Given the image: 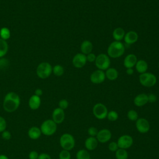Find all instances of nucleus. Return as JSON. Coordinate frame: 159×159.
Listing matches in <instances>:
<instances>
[{"label": "nucleus", "instance_id": "37998d69", "mask_svg": "<svg viewBox=\"0 0 159 159\" xmlns=\"http://www.w3.org/2000/svg\"><path fill=\"white\" fill-rule=\"evenodd\" d=\"M42 94H43V91L40 88H37L35 90V93H34L35 95L40 97L42 95Z\"/></svg>", "mask_w": 159, "mask_h": 159}, {"label": "nucleus", "instance_id": "ea45409f", "mask_svg": "<svg viewBox=\"0 0 159 159\" xmlns=\"http://www.w3.org/2000/svg\"><path fill=\"white\" fill-rule=\"evenodd\" d=\"M9 65V61L7 59L0 58V69L7 67Z\"/></svg>", "mask_w": 159, "mask_h": 159}, {"label": "nucleus", "instance_id": "4468645a", "mask_svg": "<svg viewBox=\"0 0 159 159\" xmlns=\"http://www.w3.org/2000/svg\"><path fill=\"white\" fill-rule=\"evenodd\" d=\"M52 116V120L57 124H60L63 122L65 117L64 110L60 109V107H57L53 111Z\"/></svg>", "mask_w": 159, "mask_h": 159}, {"label": "nucleus", "instance_id": "a878e982", "mask_svg": "<svg viewBox=\"0 0 159 159\" xmlns=\"http://www.w3.org/2000/svg\"><path fill=\"white\" fill-rule=\"evenodd\" d=\"M76 159H91L90 154L87 150L81 149L76 152Z\"/></svg>", "mask_w": 159, "mask_h": 159}, {"label": "nucleus", "instance_id": "aec40b11", "mask_svg": "<svg viewBox=\"0 0 159 159\" xmlns=\"http://www.w3.org/2000/svg\"><path fill=\"white\" fill-rule=\"evenodd\" d=\"M27 134L30 139L32 140H37L41 136L42 132L39 127L34 126L29 129Z\"/></svg>", "mask_w": 159, "mask_h": 159}, {"label": "nucleus", "instance_id": "c85d7f7f", "mask_svg": "<svg viewBox=\"0 0 159 159\" xmlns=\"http://www.w3.org/2000/svg\"><path fill=\"white\" fill-rule=\"evenodd\" d=\"M52 73L57 76H61L64 73V68L60 65H56L52 67Z\"/></svg>", "mask_w": 159, "mask_h": 159}, {"label": "nucleus", "instance_id": "7ed1b4c3", "mask_svg": "<svg viewBox=\"0 0 159 159\" xmlns=\"http://www.w3.org/2000/svg\"><path fill=\"white\" fill-rule=\"evenodd\" d=\"M40 129L42 134L51 136L56 132L57 124L52 119H47L42 123Z\"/></svg>", "mask_w": 159, "mask_h": 159}, {"label": "nucleus", "instance_id": "2f4dec72", "mask_svg": "<svg viewBox=\"0 0 159 159\" xmlns=\"http://www.w3.org/2000/svg\"><path fill=\"white\" fill-rule=\"evenodd\" d=\"M59 159H71V154L70 151L66 150H62L58 155Z\"/></svg>", "mask_w": 159, "mask_h": 159}, {"label": "nucleus", "instance_id": "6e6552de", "mask_svg": "<svg viewBox=\"0 0 159 159\" xmlns=\"http://www.w3.org/2000/svg\"><path fill=\"white\" fill-rule=\"evenodd\" d=\"M107 107L102 103H97L93 107V113L98 119L102 120L105 119L107 117Z\"/></svg>", "mask_w": 159, "mask_h": 159}, {"label": "nucleus", "instance_id": "e433bc0d", "mask_svg": "<svg viewBox=\"0 0 159 159\" xmlns=\"http://www.w3.org/2000/svg\"><path fill=\"white\" fill-rule=\"evenodd\" d=\"M1 137L4 140H9L11 138V134L9 131L5 130L2 132H1Z\"/></svg>", "mask_w": 159, "mask_h": 159}, {"label": "nucleus", "instance_id": "58836bf2", "mask_svg": "<svg viewBox=\"0 0 159 159\" xmlns=\"http://www.w3.org/2000/svg\"><path fill=\"white\" fill-rule=\"evenodd\" d=\"M147 96H148V102L153 103V102H156L157 98L155 94H154L153 93H150V94H148Z\"/></svg>", "mask_w": 159, "mask_h": 159}, {"label": "nucleus", "instance_id": "423d86ee", "mask_svg": "<svg viewBox=\"0 0 159 159\" xmlns=\"http://www.w3.org/2000/svg\"><path fill=\"white\" fill-rule=\"evenodd\" d=\"M140 83L145 87H152L157 83V77L151 73L145 72L139 76Z\"/></svg>", "mask_w": 159, "mask_h": 159}, {"label": "nucleus", "instance_id": "c9c22d12", "mask_svg": "<svg viewBox=\"0 0 159 159\" xmlns=\"http://www.w3.org/2000/svg\"><path fill=\"white\" fill-rule=\"evenodd\" d=\"M118 148H119L118 145H117V142H111L108 145V149L111 152H115Z\"/></svg>", "mask_w": 159, "mask_h": 159}, {"label": "nucleus", "instance_id": "49530a36", "mask_svg": "<svg viewBox=\"0 0 159 159\" xmlns=\"http://www.w3.org/2000/svg\"><path fill=\"white\" fill-rule=\"evenodd\" d=\"M158 68H159V61H158Z\"/></svg>", "mask_w": 159, "mask_h": 159}, {"label": "nucleus", "instance_id": "b1692460", "mask_svg": "<svg viewBox=\"0 0 159 159\" xmlns=\"http://www.w3.org/2000/svg\"><path fill=\"white\" fill-rule=\"evenodd\" d=\"M105 75L106 78H107L109 80L113 81L117 78L118 71L114 68H109L106 70Z\"/></svg>", "mask_w": 159, "mask_h": 159}, {"label": "nucleus", "instance_id": "79ce46f5", "mask_svg": "<svg viewBox=\"0 0 159 159\" xmlns=\"http://www.w3.org/2000/svg\"><path fill=\"white\" fill-rule=\"evenodd\" d=\"M38 159H52L50 155L47 153H42L39 154Z\"/></svg>", "mask_w": 159, "mask_h": 159}, {"label": "nucleus", "instance_id": "0eeeda50", "mask_svg": "<svg viewBox=\"0 0 159 159\" xmlns=\"http://www.w3.org/2000/svg\"><path fill=\"white\" fill-rule=\"evenodd\" d=\"M94 63L98 70L103 71L109 68L111 61L108 55L104 53H101L96 57Z\"/></svg>", "mask_w": 159, "mask_h": 159}, {"label": "nucleus", "instance_id": "5701e85b", "mask_svg": "<svg viewBox=\"0 0 159 159\" xmlns=\"http://www.w3.org/2000/svg\"><path fill=\"white\" fill-rule=\"evenodd\" d=\"M125 34V31L122 28L117 27L113 30L112 37L116 41L120 42L124 39Z\"/></svg>", "mask_w": 159, "mask_h": 159}, {"label": "nucleus", "instance_id": "c756f323", "mask_svg": "<svg viewBox=\"0 0 159 159\" xmlns=\"http://www.w3.org/2000/svg\"><path fill=\"white\" fill-rule=\"evenodd\" d=\"M127 116L128 119L131 121H136L138 119V113L134 109H130L127 112Z\"/></svg>", "mask_w": 159, "mask_h": 159}, {"label": "nucleus", "instance_id": "f704fd0d", "mask_svg": "<svg viewBox=\"0 0 159 159\" xmlns=\"http://www.w3.org/2000/svg\"><path fill=\"white\" fill-rule=\"evenodd\" d=\"M7 127V122L6 119L0 116V132H2L4 131Z\"/></svg>", "mask_w": 159, "mask_h": 159}, {"label": "nucleus", "instance_id": "2eb2a0df", "mask_svg": "<svg viewBox=\"0 0 159 159\" xmlns=\"http://www.w3.org/2000/svg\"><path fill=\"white\" fill-rule=\"evenodd\" d=\"M28 104L29 107L32 110H37L38 109L41 104V99L40 97L37 96L35 94L31 96V97L29 99Z\"/></svg>", "mask_w": 159, "mask_h": 159}, {"label": "nucleus", "instance_id": "a19ab883", "mask_svg": "<svg viewBox=\"0 0 159 159\" xmlns=\"http://www.w3.org/2000/svg\"><path fill=\"white\" fill-rule=\"evenodd\" d=\"M39 153L37 151L32 150L29 153V159H38Z\"/></svg>", "mask_w": 159, "mask_h": 159}, {"label": "nucleus", "instance_id": "9d476101", "mask_svg": "<svg viewBox=\"0 0 159 159\" xmlns=\"http://www.w3.org/2000/svg\"><path fill=\"white\" fill-rule=\"evenodd\" d=\"M135 127L137 131L141 134L147 133L150 130V124L145 118H138L135 121Z\"/></svg>", "mask_w": 159, "mask_h": 159}, {"label": "nucleus", "instance_id": "1a4fd4ad", "mask_svg": "<svg viewBox=\"0 0 159 159\" xmlns=\"http://www.w3.org/2000/svg\"><path fill=\"white\" fill-rule=\"evenodd\" d=\"M133 139L129 135H122L119 137L117 141L119 148L127 149L130 148L133 144Z\"/></svg>", "mask_w": 159, "mask_h": 159}, {"label": "nucleus", "instance_id": "7c9ffc66", "mask_svg": "<svg viewBox=\"0 0 159 159\" xmlns=\"http://www.w3.org/2000/svg\"><path fill=\"white\" fill-rule=\"evenodd\" d=\"M107 119L111 122H114L118 119V113L115 111H111L107 112Z\"/></svg>", "mask_w": 159, "mask_h": 159}, {"label": "nucleus", "instance_id": "ddd939ff", "mask_svg": "<svg viewBox=\"0 0 159 159\" xmlns=\"http://www.w3.org/2000/svg\"><path fill=\"white\" fill-rule=\"evenodd\" d=\"M106 78L105 73L101 70L93 71L90 76V81L94 84H100L104 82Z\"/></svg>", "mask_w": 159, "mask_h": 159}, {"label": "nucleus", "instance_id": "72a5a7b5", "mask_svg": "<svg viewBox=\"0 0 159 159\" xmlns=\"http://www.w3.org/2000/svg\"><path fill=\"white\" fill-rule=\"evenodd\" d=\"M68 105H69L68 101L65 99H61L58 102V107H60L63 110L66 109L68 107Z\"/></svg>", "mask_w": 159, "mask_h": 159}, {"label": "nucleus", "instance_id": "4be33fe9", "mask_svg": "<svg viewBox=\"0 0 159 159\" xmlns=\"http://www.w3.org/2000/svg\"><path fill=\"white\" fill-rule=\"evenodd\" d=\"M135 66L136 70L140 74L145 73L148 69V64L143 60H137Z\"/></svg>", "mask_w": 159, "mask_h": 159}, {"label": "nucleus", "instance_id": "20e7f679", "mask_svg": "<svg viewBox=\"0 0 159 159\" xmlns=\"http://www.w3.org/2000/svg\"><path fill=\"white\" fill-rule=\"evenodd\" d=\"M60 145L63 150L70 151L75 147V140L71 134L65 133L60 138Z\"/></svg>", "mask_w": 159, "mask_h": 159}, {"label": "nucleus", "instance_id": "f3484780", "mask_svg": "<svg viewBox=\"0 0 159 159\" xmlns=\"http://www.w3.org/2000/svg\"><path fill=\"white\" fill-rule=\"evenodd\" d=\"M147 102H148V96L145 93H140L137 95L134 99V103L137 107L143 106Z\"/></svg>", "mask_w": 159, "mask_h": 159}, {"label": "nucleus", "instance_id": "a211bd4d", "mask_svg": "<svg viewBox=\"0 0 159 159\" xmlns=\"http://www.w3.org/2000/svg\"><path fill=\"white\" fill-rule=\"evenodd\" d=\"M98 145V141L94 137H89L84 141V147L87 150H94Z\"/></svg>", "mask_w": 159, "mask_h": 159}, {"label": "nucleus", "instance_id": "4c0bfd02", "mask_svg": "<svg viewBox=\"0 0 159 159\" xmlns=\"http://www.w3.org/2000/svg\"><path fill=\"white\" fill-rule=\"evenodd\" d=\"M86 60L89 62H94L96 58V56L94 53H90L88 55H86Z\"/></svg>", "mask_w": 159, "mask_h": 159}, {"label": "nucleus", "instance_id": "f257e3e1", "mask_svg": "<svg viewBox=\"0 0 159 159\" xmlns=\"http://www.w3.org/2000/svg\"><path fill=\"white\" fill-rule=\"evenodd\" d=\"M20 99L19 96L15 92H9L5 96L3 100V108L7 112L16 111L20 106Z\"/></svg>", "mask_w": 159, "mask_h": 159}, {"label": "nucleus", "instance_id": "f03ea898", "mask_svg": "<svg viewBox=\"0 0 159 159\" xmlns=\"http://www.w3.org/2000/svg\"><path fill=\"white\" fill-rule=\"evenodd\" d=\"M107 55L112 58H119L122 56L125 52L124 44L119 41L112 42L107 48Z\"/></svg>", "mask_w": 159, "mask_h": 159}, {"label": "nucleus", "instance_id": "a18cd8bd", "mask_svg": "<svg viewBox=\"0 0 159 159\" xmlns=\"http://www.w3.org/2000/svg\"><path fill=\"white\" fill-rule=\"evenodd\" d=\"M0 159H9V158L6 155H5L1 154L0 155Z\"/></svg>", "mask_w": 159, "mask_h": 159}, {"label": "nucleus", "instance_id": "dca6fc26", "mask_svg": "<svg viewBox=\"0 0 159 159\" xmlns=\"http://www.w3.org/2000/svg\"><path fill=\"white\" fill-rule=\"evenodd\" d=\"M137 61V58L134 54L127 55L124 60V66L126 68H133Z\"/></svg>", "mask_w": 159, "mask_h": 159}, {"label": "nucleus", "instance_id": "39448f33", "mask_svg": "<svg viewBox=\"0 0 159 159\" xmlns=\"http://www.w3.org/2000/svg\"><path fill=\"white\" fill-rule=\"evenodd\" d=\"M52 73V66L48 62H42L37 67L36 73L39 78L46 79L48 78Z\"/></svg>", "mask_w": 159, "mask_h": 159}, {"label": "nucleus", "instance_id": "cd10ccee", "mask_svg": "<svg viewBox=\"0 0 159 159\" xmlns=\"http://www.w3.org/2000/svg\"><path fill=\"white\" fill-rule=\"evenodd\" d=\"M11 37V31L7 27H2L0 29V38L4 40H7Z\"/></svg>", "mask_w": 159, "mask_h": 159}, {"label": "nucleus", "instance_id": "9b49d317", "mask_svg": "<svg viewBox=\"0 0 159 159\" xmlns=\"http://www.w3.org/2000/svg\"><path fill=\"white\" fill-rule=\"evenodd\" d=\"M112 137L111 132L107 129H102L98 131V134L96 137L98 142L106 143L111 140Z\"/></svg>", "mask_w": 159, "mask_h": 159}, {"label": "nucleus", "instance_id": "473e14b6", "mask_svg": "<svg viewBox=\"0 0 159 159\" xmlns=\"http://www.w3.org/2000/svg\"><path fill=\"white\" fill-rule=\"evenodd\" d=\"M98 130L96 127H90L88 128V134L89 135V137H96L98 132Z\"/></svg>", "mask_w": 159, "mask_h": 159}, {"label": "nucleus", "instance_id": "f8f14e48", "mask_svg": "<svg viewBox=\"0 0 159 159\" xmlns=\"http://www.w3.org/2000/svg\"><path fill=\"white\" fill-rule=\"evenodd\" d=\"M86 56L82 53L76 54L72 59V63L76 68H81L83 67L86 65Z\"/></svg>", "mask_w": 159, "mask_h": 159}, {"label": "nucleus", "instance_id": "393cba45", "mask_svg": "<svg viewBox=\"0 0 159 159\" xmlns=\"http://www.w3.org/2000/svg\"><path fill=\"white\" fill-rule=\"evenodd\" d=\"M9 47L6 40L0 38V58L3 57L8 52Z\"/></svg>", "mask_w": 159, "mask_h": 159}, {"label": "nucleus", "instance_id": "412c9836", "mask_svg": "<svg viewBox=\"0 0 159 159\" xmlns=\"http://www.w3.org/2000/svg\"><path fill=\"white\" fill-rule=\"evenodd\" d=\"M93 44L89 40H84L81 44L80 50L81 53L86 55L91 53L93 50Z\"/></svg>", "mask_w": 159, "mask_h": 159}, {"label": "nucleus", "instance_id": "bb28decb", "mask_svg": "<svg viewBox=\"0 0 159 159\" xmlns=\"http://www.w3.org/2000/svg\"><path fill=\"white\" fill-rule=\"evenodd\" d=\"M115 157L116 159H127L128 152L125 149L118 148L115 152Z\"/></svg>", "mask_w": 159, "mask_h": 159}, {"label": "nucleus", "instance_id": "6ab92c4d", "mask_svg": "<svg viewBox=\"0 0 159 159\" xmlns=\"http://www.w3.org/2000/svg\"><path fill=\"white\" fill-rule=\"evenodd\" d=\"M138 37L139 36L136 32L130 30L125 34L124 39L127 44H132L137 41Z\"/></svg>", "mask_w": 159, "mask_h": 159}, {"label": "nucleus", "instance_id": "c03bdc74", "mask_svg": "<svg viewBox=\"0 0 159 159\" xmlns=\"http://www.w3.org/2000/svg\"><path fill=\"white\" fill-rule=\"evenodd\" d=\"M126 73L127 74L129 75H131L134 73V70L132 68H127L126 70Z\"/></svg>", "mask_w": 159, "mask_h": 159}]
</instances>
